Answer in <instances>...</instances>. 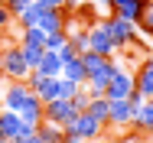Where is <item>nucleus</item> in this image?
Returning a JSON list of instances; mask_svg holds the SVG:
<instances>
[{"label":"nucleus","instance_id":"4468645a","mask_svg":"<svg viewBox=\"0 0 153 143\" xmlns=\"http://www.w3.org/2000/svg\"><path fill=\"white\" fill-rule=\"evenodd\" d=\"M42 111H46V104H42V101L36 98V94H30V98H26V104H23V107H20L16 114L23 117L26 124H42Z\"/></svg>","mask_w":153,"mask_h":143},{"label":"nucleus","instance_id":"0eeeda50","mask_svg":"<svg viewBox=\"0 0 153 143\" xmlns=\"http://www.w3.org/2000/svg\"><path fill=\"white\" fill-rule=\"evenodd\" d=\"M30 94L33 91L26 82H7V88H3V111H20Z\"/></svg>","mask_w":153,"mask_h":143},{"label":"nucleus","instance_id":"c756f323","mask_svg":"<svg viewBox=\"0 0 153 143\" xmlns=\"http://www.w3.org/2000/svg\"><path fill=\"white\" fill-rule=\"evenodd\" d=\"M78 56V52H75V49H72V42H65V46H62L59 49V59H62V65H65V62H72V59Z\"/></svg>","mask_w":153,"mask_h":143},{"label":"nucleus","instance_id":"2f4dec72","mask_svg":"<svg viewBox=\"0 0 153 143\" xmlns=\"http://www.w3.org/2000/svg\"><path fill=\"white\" fill-rule=\"evenodd\" d=\"M13 143H42V140H39V137L33 133V137H26V140H13Z\"/></svg>","mask_w":153,"mask_h":143},{"label":"nucleus","instance_id":"ddd939ff","mask_svg":"<svg viewBox=\"0 0 153 143\" xmlns=\"http://www.w3.org/2000/svg\"><path fill=\"white\" fill-rule=\"evenodd\" d=\"M33 72H39V75H49V78H62V59L59 52H42V59H39V65L33 68Z\"/></svg>","mask_w":153,"mask_h":143},{"label":"nucleus","instance_id":"6e6552de","mask_svg":"<svg viewBox=\"0 0 153 143\" xmlns=\"http://www.w3.org/2000/svg\"><path fill=\"white\" fill-rule=\"evenodd\" d=\"M26 120L16 114V111H3L0 107V140H20Z\"/></svg>","mask_w":153,"mask_h":143},{"label":"nucleus","instance_id":"4be33fe9","mask_svg":"<svg viewBox=\"0 0 153 143\" xmlns=\"http://www.w3.org/2000/svg\"><path fill=\"white\" fill-rule=\"evenodd\" d=\"M68 101H72V107L82 114V111H88V101H91V98H88V91H85V85H82L75 94H72V98H68Z\"/></svg>","mask_w":153,"mask_h":143},{"label":"nucleus","instance_id":"7c9ffc66","mask_svg":"<svg viewBox=\"0 0 153 143\" xmlns=\"http://www.w3.org/2000/svg\"><path fill=\"white\" fill-rule=\"evenodd\" d=\"M140 29H143V33H150V36H153V10H147V16L140 20Z\"/></svg>","mask_w":153,"mask_h":143},{"label":"nucleus","instance_id":"f704fd0d","mask_svg":"<svg viewBox=\"0 0 153 143\" xmlns=\"http://www.w3.org/2000/svg\"><path fill=\"white\" fill-rule=\"evenodd\" d=\"M3 88H7V78H3V72H0V94H3Z\"/></svg>","mask_w":153,"mask_h":143},{"label":"nucleus","instance_id":"58836bf2","mask_svg":"<svg viewBox=\"0 0 153 143\" xmlns=\"http://www.w3.org/2000/svg\"><path fill=\"white\" fill-rule=\"evenodd\" d=\"M0 143H13V140H0Z\"/></svg>","mask_w":153,"mask_h":143},{"label":"nucleus","instance_id":"aec40b11","mask_svg":"<svg viewBox=\"0 0 153 143\" xmlns=\"http://www.w3.org/2000/svg\"><path fill=\"white\" fill-rule=\"evenodd\" d=\"M82 62H85V72H88V78H91V75H98V72L108 65V59H104V56H98V52H91V49H88V52H82Z\"/></svg>","mask_w":153,"mask_h":143},{"label":"nucleus","instance_id":"39448f33","mask_svg":"<svg viewBox=\"0 0 153 143\" xmlns=\"http://www.w3.org/2000/svg\"><path fill=\"white\" fill-rule=\"evenodd\" d=\"M75 114H78V111L72 107V101H68V98H56V101H49V104H46L42 120H49V124H56V127H68Z\"/></svg>","mask_w":153,"mask_h":143},{"label":"nucleus","instance_id":"dca6fc26","mask_svg":"<svg viewBox=\"0 0 153 143\" xmlns=\"http://www.w3.org/2000/svg\"><path fill=\"white\" fill-rule=\"evenodd\" d=\"M42 13H46V7L39 3V0H33L30 7L16 16V23H20V29H26V26H39V20H42Z\"/></svg>","mask_w":153,"mask_h":143},{"label":"nucleus","instance_id":"cd10ccee","mask_svg":"<svg viewBox=\"0 0 153 143\" xmlns=\"http://www.w3.org/2000/svg\"><path fill=\"white\" fill-rule=\"evenodd\" d=\"M78 88L82 85H75V82H68V78H59V98H72Z\"/></svg>","mask_w":153,"mask_h":143},{"label":"nucleus","instance_id":"7ed1b4c3","mask_svg":"<svg viewBox=\"0 0 153 143\" xmlns=\"http://www.w3.org/2000/svg\"><path fill=\"white\" fill-rule=\"evenodd\" d=\"M88 42H91V52L104 59H114L117 56V46H114V36H111V29L104 20H94L91 26H88Z\"/></svg>","mask_w":153,"mask_h":143},{"label":"nucleus","instance_id":"bb28decb","mask_svg":"<svg viewBox=\"0 0 153 143\" xmlns=\"http://www.w3.org/2000/svg\"><path fill=\"white\" fill-rule=\"evenodd\" d=\"M33 0H7V3H3V7H7V10H10V13H13V20H16V16H20V13H23V10H26V7H30Z\"/></svg>","mask_w":153,"mask_h":143},{"label":"nucleus","instance_id":"f8f14e48","mask_svg":"<svg viewBox=\"0 0 153 143\" xmlns=\"http://www.w3.org/2000/svg\"><path fill=\"white\" fill-rule=\"evenodd\" d=\"M130 104L127 101H111V111H108V127H130Z\"/></svg>","mask_w":153,"mask_h":143},{"label":"nucleus","instance_id":"4c0bfd02","mask_svg":"<svg viewBox=\"0 0 153 143\" xmlns=\"http://www.w3.org/2000/svg\"><path fill=\"white\" fill-rule=\"evenodd\" d=\"M98 3H104V7H108V0H98Z\"/></svg>","mask_w":153,"mask_h":143},{"label":"nucleus","instance_id":"a878e982","mask_svg":"<svg viewBox=\"0 0 153 143\" xmlns=\"http://www.w3.org/2000/svg\"><path fill=\"white\" fill-rule=\"evenodd\" d=\"M62 143H85V137L68 124V127H62Z\"/></svg>","mask_w":153,"mask_h":143},{"label":"nucleus","instance_id":"423d86ee","mask_svg":"<svg viewBox=\"0 0 153 143\" xmlns=\"http://www.w3.org/2000/svg\"><path fill=\"white\" fill-rule=\"evenodd\" d=\"M72 127L85 137V143H94V140H101V133H104V127H108V124H101L98 117H91L88 111H82V114L72 117Z\"/></svg>","mask_w":153,"mask_h":143},{"label":"nucleus","instance_id":"393cba45","mask_svg":"<svg viewBox=\"0 0 153 143\" xmlns=\"http://www.w3.org/2000/svg\"><path fill=\"white\" fill-rule=\"evenodd\" d=\"M13 23H16V20H13V13L0 3V36H3V33H10V26H13Z\"/></svg>","mask_w":153,"mask_h":143},{"label":"nucleus","instance_id":"f3484780","mask_svg":"<svg viewBox=\"0 0 153 143\" xmlns=\"http://www.w3.org/2000/svg\"><path fill=\"white\" fill-rule=\"evenodd\" d=\"M20 46H30V49H46V33H42L39 26L20 29Z\"/></svg>","mask_w":153,"mask_h":143},{"label":"nucleus","instance_id":"20e7f679","mask_svg":"<svg viewBox=\"0 0 153 143\" xmlns=\"http://www.w3.org/2000/svg\"><path fill=\"white\" fill-rule=\"evenodd\" d=\"M130 91H134V72H127V68L121 65V68L111 75L108 88H104V98H108V101H127Z\"/></svg>","mask_w":153,"mask_h":143},{"label":"nucleus","instance_id":"a211bd4d","mask_svg":"<svg viewBox=\"0 0 153 143\" xmlns=\"http://www.w3.org/2000/svg\"><path fill=\"white\" fill-rule=\"evenodd\" d=\"M36 137H39L42 143H62V127L42 120V124H36Z\"/></svg>","mask_w":153,"mask_h":143},{"label":"nucleus","instance_id":"1a4fd4ad","mask_svg":"<svg viewBox=\"0 0 153 143\" xmlns=\"http://www.w3.org/2000/svg\"><path fill=\"white\" fill-rule=\"evenodd\" d=\"M134 88L143 98H153V56H147L140 62V68L134 72Z\"/></svg>","mask_w":153,"mask_h":143},{"label":"nucleus","instance_id":"ea45409f","mask_svg":"<svg viewBox=\"0 0 153 143\" xmlns=\"http://www.w3.org/2000/svg\"><path fill=\"white\" fill-rule=\"evenodd\" d=\"M0 3H7V0H0Z\"/></svg>","mask_w":153,"mask_h":143},{"label":"nucleus","instance_id":"b1692460","mask_svg":"<svg viewBox=\"0 0 153 143\" xmlns=\"http://www.w3.org/2000/svg\"><path fill=\"white\" fill-rule=\"evenodd\" d=\"M42 52H46V49H30V46H23V59H26V65L36 68V65H39V59H42Z\"/></svg>","mask_w":153,"mask_h":143},{"label":"nucleus","instance_id":"6ab92c4d","mask_svg":"<svg viewBox=\"0 0 153 143\" xmlns=\"http://www.w3.org/2000/svg\"><path fill=\"white\" fill-rule=\"evenodd\" d=\"M65 36H68V42H72V49H75L78 56L91 49V42H88V29H65Z\"/></svg>","mask_w":153,"mask_h":143},{"label":"nucleus","instance_id":"f03ea898","mask_svg":"<svg viewBox=\"0 0 153 143\" xmlns=\"http://www.w3.org/2000/svg\"><path fill=\"white\" fill-rule=\"evenodd\" d=\"M104 23H108L111 36H114L117 52H121V49H130V46H137V39H140V26H137V23L121 20V16H114V13H108V16H104Z\"/></svg>","mask_w":153,"mask_h":143},{"label":"nucleus","instance_id":"72a5a7b5","mask_svg":"<svg viewBox=\"0 0 153 143\" xmlns=\"http://www.w3.org/2000/svg\"><path fill=\"white\" fill-rule=\"evenodd\" d=\"M78 3H82V0H65V10H75Z\"/></svg>","mask_w":153,"mask_h":143},{"label":"nucleus","instance_id":"5701e85b","mask_svg":"<svg viewBox=\"0 0 153 143\" xmlns=\"http://www.w3.org/2000/svg\"><path fill=\"white\" fill-rule=\"evenodd\" d=\"M65 42H68L65 33H49V36H46V49H49V52H59Z\"/></svg>","mask_w":153,"mask_h":143},{"label":"nucleus","instance_id":"473e14b6","mask_svg":"<svg viewBox=\"0 0 153 143\" xmlns=\"http://www.w3.org/2000/svg\"><path fill=\"white\" fill-rule=\"evenodd\" d=\"M124 0H108V10H111V13H114V10H117V7H121Z\"/></svg>","mask_w":153,"mask_h":143},{"label":"nucleus","instance_id":"9d476101","mask_svg":"<svg viewBox=\"0 0 153 143\" xmlns=\"http://www.w3.org/2000/svg\"><path fill=\"white\" fill-rule=\"evenodd\" d=\"M147 10H150V0H124L121 7L114 10V16L130 20V23H137V26H140V20L147 16Z\"/></svg>","mask_w":153,"mask_h":143},{"label":"nucleus","instance_id":"c9c22d12","mask_svg":"<svg viewBox=\"0 0 153 143\" xmlns=\"http://www.w3.org/2000/svg\"><path fill=\"white\" fill-rule=\"evenodd\" d=\"M140 143H153V133H147V137H140Z\"/></svg>","mask_w":153,"mask_h":143},{"label":"nucleus","instance_id":"412c9836","mask_svg":"<svg viewBox=\"0 0 153 143\" xmlns=\"http://www.w3.org/2000/svg\"><path fill=\"white\" fill-rule=\"evenodd\" d=\"M108 111H111V101H108V98H91V101H88V114L98 117L101 124H108Z\"/></svg>","mask_w":153,"mask_h":143},{"label":"nucleus","instance_id":"e433bc0d","mask_svg":"<svg viewBox=\"0 0 153 143\" xmlns=\"http://www.w3.org/2000/svg\"><path fill=\"white\" fill-rule=\"evenodd\" d=\"M147 107H150V111H153V98H147Z\"/></svg>","mask_w":153,"mask_h":143},{"label":"nucleus","instance_id":"9b49d317","mask_svg":"<svg viewBox=\"0 0 153 143\" xmlns=\"http://www.w3.org/2000/svg\"><path fill=\"white\" fill-rule=\"evenodd\" d=\"M65 20H68L65 10H46L42 20H39V29H42L46 36H49V33H65Z\"/></svg>","mask_w":153,"mask_h":143},{"label":"nucleus","instance_id":"2eb2a0df","mask_svg":"<svg viewBox=\"0 0 153 143\" xmlns=\"http://www.w3.org/2000/svg\"><path fill=\"white\" fill-rule=\"evenodd\" d=\"M62 78H68V82H75V85H85V82H88V72H85L82 56H75L72 62H65V65H62Z\"/></svg>","mask_w":153,"mask_h":143},{"label":"nucleus","instance_id":"f257e3e1","mask_svg":"<svg viewBox=\"0 0 153 143\" xmlns=\"http://www.w3.org/2000/svg\"><path fill=\"white\" fill-rule=\"evenodd\" d=\"M0 72H3L7 82H26L30 78L33 68L26 65V59H23V46L20 42H10V46L0 49Z\"/></svg>","mask_w":153,"mask_h":143},{"label":"nucleus","instance_id":"c85d7f7f","mask_svg":"<svg viewBox=\"0 0 153 143\" xmlns=\"http://www.w3.org/2000/svg\"><path fill=\"white\" fill-rule=\"evenodd\" d=\"M108 143H140V133H134V130L130 133H117L114 140H108Z\"/></svg>","mask_w":153,"mask_h":143}]
</instances>
